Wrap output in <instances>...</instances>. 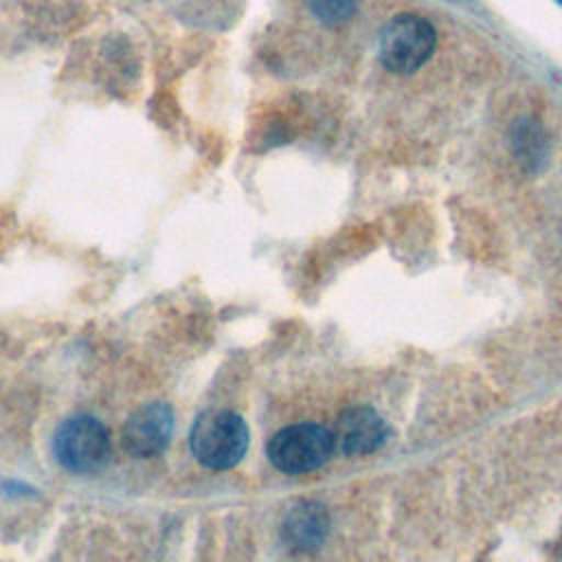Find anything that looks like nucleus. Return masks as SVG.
Returning <instances> with one entry per match:
<instances>
[{"instance_id": "nucleus-1", "label": "nucleus", "mask_w": 562, "mask_h": 562, "mask_svg": "<svg viewBox=\"0 0 562 562\" xmlns=\"http://www.w3.org/2000/svg\"><path fill=\"white\" fill-rule=\"evenodd\" d=\"M189 446L204 468L231 470L248 450V426L233 411H204L193 422Z\"/></svg>"}, {"instance_id": "nucleus-2", "label": "nucleus", "mask_w": 562, "mask_h": 562, "mask_svg": "<svg viewBox=\"0 0 562 562\" xmlns=\"http://www.w3.org/2000/svg\"><path fill=\"white\" fill-rule=\"evenodd\" d=\"M57 463L72 474H94L112 457L110 432L92 415H75L61 422L53 435Z\"/></svg>"}, {"instance_id": "nucleus-3", "label": "nucleus", "mask_w": 562, "mask_h": 562, "mask_svg": "<svg viewBox=\"0 0 562 562\" xmlns=\"http://www.w3.org/2000/svg\"><path fill=\"white\" fill-rule=\"evenodd\" d=\"M435 44L437 33L426 18L400 13L384 24L378 40V57L391 72L411 75L430 59Z\"/></svg>"}, {"instance_id": "nucleus-4", "label": "nucleus", "mask_w": 562, "mask_h": 562, "mask_svg": "<svg viewBox=\"0 0 562 562\" xmlns=\"http://www.w3.org/2000/svg\"><path fill=\"white\" fill-rule=\"evenodd\" d=\"M336 437L318 424H294L268 441V459L283 474H305L321 468L334 452Z\"/></svg>"}, {"instance_id": "nucleus-5", "label": "nucleus", "mask_w": 562, "mask_h": 562, "mask_svg": "<svg viewBox=\"0 0 562 562\" xmlns=\"http://www.w3.org/2000/svg\"><path fill=\"white\" fill-rule=\"evenodd\" d=\"M173 432V411L167 402H149L136 408L123 426V446L136 459L165 452Z\"/></svg>"}, {"instance_id": "nucleus-6", "label": "nucleus", "mask_w": 562, "mask_h": 562, "mask_svg": "<svg viewBox=\"0 0 562 562\" xmlns=\"http://www.w3.org/2000/svg\"><path fill=\"white\" fill-rule=\"evenodd\" d=\"M279 531L288 551L312 553L329 533V514L316 501H299L285 512Z\"/></svg>"}, {"instance_id": "nucleus-7", "label": "nucleus", "mask_w": 562, "mask_h": 562, "mask_svg": "<svg viewBox=\"0 0 562 562\" xmlns=\"http://www.w3.org/2000/svg\"><path fill=\"white\" fill-rule=\"evenodd\" d=\"M334 437L345 454L362 457L384 446L389 426L371 406H351L340 415Z\"/></svg>"}, {"instance_id": "nucleus-8", "label": "nucleus", "mask_w": 562, "mask_h": 562, "mask_svg": "<svg viewBox=\"0 0 562 562\" xmlns=\"http://www.w3.org/2000/svg\"><path fill=\"white\" fill-rule=\"evenodd\" d=\"M509 147L525 173H538L549 160V138L533 119L514 121L509 130Z\"/></svg>"}, {"instance_id": "nucleus-9", "label": "nucleus", "mask_w": 562, "mask_h": 562, "mask_svg": "<svg viewBox=\"0 0 562 562\" xmlns=\"http://www.w3.org/2000/svg\"><path fill=\"white\" fill-rule=\"evenodd\" d=\"M312 15L325 26H340L356 15L358 0H305Z\"/></svg>"}, {"instance_id": "nucleus-10", "label": "nucleus", "mask_w": 562, "mask_h": 562, "mask_svg": "<svg viewBox=\"0 0 562 562\" xmlns=\"http://www.w3.org/2000/svg\"><path fill=\"white\" fill-rule=\"evenodd\" d=\"M555 2H560V4H562V0H555Z\"/></svg>"}]
</instances>
